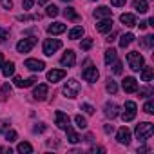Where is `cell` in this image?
Wrapping results in <instances>:
<instances>
[{"mask_svg":"<svg viewBox=\"0 0 154 154\" xmlns=\"http://www.w3.org/2000/svg\"><path fill=\"white\" fill-rule=\"evenodd\" d=\"M105 40H107V42H114V40H116V35H114V33H111V35H109Z\"/></svg>","mask_w":154,"mask_h":154,"instance_id":"49","label":"cell"},{"mask_svg":"<svg viewBox=\"0 0 154 154\" xmlns=\"http://www.w3.org/2000/svg\"><path fill=\"white\" fill-rule=\"evenodd\" d=\"M141 45H143V47H147V49H150V47L154 45V36H152V35H147V36H143V40H141Z\"/></svg>","mask_w":154,"mask_h":154,"instance_id":"31","label":"cell"},{"mask_svg":"<svg viewBox=\"0 0 154 154\" xmlns=\"http://www.w3.org/2000/svg\"><path fill=\"white\" fill-rule=\"evenodd\" d=\"M122 87L125 93H136L138 91V82L136 78H132V76H125L123 82H122Z\"/></svg>","mask_w":154,"mask_h":154,"instance_id":"12","label":"cell"},{"mask_svg":"<svg viewBox=\"0 0 154 154\" xmlns=\"http://www.w3.org/2000/svg\"><path fill=\"white\" fill-rule=\"evenodd\" d=\"M63 2H71V0H63Z\"/></svg>","mask_w":154,"mask_h":154,"instance_id":"55","label":"cell"},{"mask_svg":"<svg viewBox=\"0 0 154 154\" xmlns=\"http://www.w3.org/2000/svg\"><path fill=\"white\" fill-rule=\"evenodd\" d=\"M143 111H145L147 114H154V102H152V100H149V102L143 105Z\"/></svg>","mask_w":154,"mask_h":154,"instance_id":"35","label":"cell"},{"mask_svg":"<svg viewBox=\"0 0 154 154\" xmlns=\"http://www.w3.org/2000/svg\"><path fill=\"white\" fill-rule=\"evenodd\" d=\"M111 65H112V72H114V74H122V62L116 60V62H112Z\"/></svg>","mask_w":154,"mask_h":154,"instance_id":"36","label":"cell"},{"mask_svg":"<svg viewBox=\"0 0 154 154\" xmlns=\"http://www.w3.org/2000/svg\"><path fill=\"white\" fill-rule=\"evenodd\" d=\"M60 47H62V42L58 38H47L44 42V54L45 56H53Z\"/></svg>","mask_w":154,"mask_h":154,"instance_id":"5","label":"cell"},{"mask_svg":"<svg viewBox=\"0 0 154 154\" xmlns=\"http://www.w3.org/2000/svg\"><path fill=\"white\" fill-rule=\"evenodd\" d=\"M125 2H127V0H111V4H112L114 8H123Z\"/></svg>","mask_w":154,"mask_h":154,"instance_id":"42","label":"cell"},{"mask_svg":"<svg viewBox=\"0 0 154 154\" xmlns=\"http://www.w3.org/2000/svg\"><path fill=\"white\" fill-rule=\"evenodd\" d=\"M36 44V38L35 36H29V38H22L18 44H17V51L18 53H29Z\"/></svg>","mask_w":154,"mask_h":154,"instance_id":"7","label":"cell"},{"mask_svg":"<svg viewBox=\"0 0 154 154\" xmlns=\"http://www.w3.org/2000/svg\"><path fill=\"white\" fill-rule=\"evenodd\" d=\"M96 29H98V33H109L111 29H112V18L109 17V18H102L98 24H96Z\"/></svg>","mask_w":154,"mask_h":154,"instance_id":"16","label":"cell"},{"mask_svg":"<svg viewBox=\"0 0 154 154\" xmlns=\"http://www.w3.org/2000/svg\"><path fill=\"white\" fill-rule=\"evenodd\" d=\"M60 63H62L63 67H72V65L76 63V54H74V51L67 49V51L62 54V58H60Z\"/></svg>","mask_w":154,"mask_h":154,"instance_id":"10","label":"cell"},{"mask_svg":"<svg viewBox=\"0 0 154 154\" xmlns=\"http://www.w3.org/2000/svg\"><path fill=\"white\" fill-rule=\"evenodd\" d=\"M116 140H118L120 145H129V143H131V131H129L127 127L118 129V132H116Z\"/></svg>","mask_w":154,"mask_h":154,"instance_id":"14","label":"cell"},{"mask_svg":"<svg viewBox=\"0 0 154 154\" xmlns=\"http://www.w3.org/2000/svg\"><path fill=\"white\" fill-rule=\"evenodd\" d=\"M63 15H65L67 20H80V15L74 11V8H67V9H63Z\"/></svg>","mask_w":154,"mask_h":154,"instance_id":"27","label":"cell"},{"mask_svg":"<svg viewBox=\"0 0 154 154\" xmlns=\"http://www.w3.org/2000/svg\"><path fill=\"white\" fill-rule=\"evenodd\" d=\"M103 131H105L107 134H111V132H112L114 129H112V125H105V127H103Z\"/></svg>","mask_w":154,"mask_h":154,"instance_id":"51","label":"cell"},{"mask_svg":"<svg viewBox=\"0 0 154 154\" xmlns=\"http://www.w3.org/2000/svg\"><path fill=\"white\" fill-rule=\"evenodd\" d=\"M152 134H154V125L149 123V122H143V123H140V125L136 127V138H138L141 143H145Z\"/></svg>","mask_w":154,"mask_h":154,"instance_id":"1","label":"cell"},{"mask_svg":"<svg viewBox=\"0 0 154 154\" xmlns=\"http://www.w3.org/2000/svg\"><path fill=\"white\" fill-rule=\"evenodd\" d=\"M35 82H36V78H35V76H31V78L24 80V87H31V85H35Z\"/></svg>","mask_w":154,"mask_h":154,"instance_id":"43","label":"cell"},{"mask_svg":"<svg viewBox=\"0 0 154 154\" xmlns=\"http://www.w3.org/2000/svg\"><path fill=\"white\" fill-rule=\"evenodd\" d=\"M80 47H82V51H89L93 47V38H84L82 44H80Z\"/></svg>","mask_w":154,"mask_h":154,"instance_id":"33","label":"cell"},{"mask_svg":"<svg viewBox=\"0 0 154 154\" xmlns=\"http://www.w3.org/2000/svg\"><path fill=\"white\" fill-rule=\"evenodd\" d=\"M20 22H27V20H38V15H35V17H27V15H20V17H17Z\"/></svg>","mask_w":154,"mask_h":154,"instance_id":"40","label":"cell"},{"mask_svg":"<svg viewBox=\"0 0 154 154\" xmlns=\"http://www.w3.org/2000/svg\"><path fill=\"white\" fill-rule=\"evenodd\" d=\"M0 2H2L4 9H11L13 8V0H0Z\"/></svg>","mask_w":154,"mask_h":154,"instance_id":"44","label":"cell"},{"mask_svg":"<svg viewBox=\"0 0 154 154\" xmlns=\"http://www.w3.org/2000/svg\"><path fill=\"white\" fill-rule=\"evenodd\" d=\"M74 123H76V127H78V129H85V127H87L85 118L80 116V114H76V116H74Z\"/></svg>","mask_w":154,"mask_h":154,"instance_id":"30","label":"cell"},{"mask_svg":"<svg viewBox=\"0 0 154 154\" xmlns=\"http://www.w3.org/2000/svg\"><path fill=\"white\" fill-rule=\"evenodd\" d=\"M138 26H140V29H145V27H147V22H140Z\"/></svg>","mask_w":154,"mask_h":154,"instance_id":"52","label":"cell"},{"mask_svg":"<svg viewBox=\"0 0 154 154\" xmlns=\"http://www.w3.org/2000/svg\"><path fill=\"white\" fill-rule=\"evenodd\" d=\"M2 74L6 76V78L13 76V74H15V63H13V62H4V63H2Z\"/></svg>","mask_w":154,"mask_h":154,"instance_id":"21","label":"cell"},{"mask_svg":"<svg viewBox=\"0 0 154 154\" xmlns=\"http://www.w3.org/2000/svg\"><path fill=\"white\" fill-rule=\"evenodd\" d=\"M2 63H4V58H2V53H0V67H2Z\"/></svg>","mask_w":154,"mask_h":154,"instance_id":"54","label":"cell"},{"mask_svg":"<svg viewBox=\"0 0 154 154\" xmlns=\"http://www.w3.org/2000/svg\"><path fill=\"white\" fill-rule=\"evenodd\" d=\"M67 98H76L78 96V93H80V84L76 82L74 78H71V80H67L65 82V85H63V91H62Z\"/></svg>","mask_w":154,"mask_h":154,"instance_id":"3","label":"cell"},{"mask_svg":"<svg viewBox=\"0 0 154 154\" xmlns=\"http://www.w3.org/2000/svg\"><path fill=\"white\" fill-rule=\"evenodd\" d=\"M120 22L127 27H132V26H136V17L132 13H123V15H120Z\"/></svg>","mask_w":154,"mask_h":154,"instance_id":"17","label":"cell"},{"mask_svg":"<svg viewBox=\"0 0 154 154\" xmlns=\"http://www.w3.org/2000/svg\"><path fill=\"white\" fill-rule=\"evenodd\" d=\"M8 129H11V123L8 120H2V122H0V132H6Z\"/></svg>","mask_w":154,"mask_h":154,"instance_id":"39","label":"cell"},{"mask_svg":"<svg viewBox=\"0 0 154 154\" xmlns=\"http://www.w3.org/2000/svg\"><path fill=\"white\" fill-rule=\"evenodd\" d=\"M112 15V9H109L107 6H100L96 11H94V17L96 18H109Z\"/></svg>","mask_w":154,"mask_h":154,"instance_id":"20","label":"cell"},{"mask_svg":"<svg viewBox=\"0 0 154 154\" xmlns=\"http://www.w3.org/2000/svg\"><path fill=\"white\" fill-rule=\"evenodd\" d=\"M91 152H93V154H96V152H105V149H102V147H93Z\"/></svg>","mask_w":154,"mask_h":154,"instance_id":"48","label":"cell"},{"mask_svg":"<svg viewBox=\"0 0 154 154\" xmlns=\"http://www.w3.org/2000/svg\"><path fill=\"white\" fill-rule=\"evenodd\" d=\"M136 111H138L136 103L129 100V102H125V105H123V112H120V116H122L123 122H132V120L136 118Z\"/></svg>","mask_w":154,"mask_h":154,"instance_id":"4","label":"cell"},{"mask_svg":"<svg viewBox=\"0 0 154 154\" xmlns=\"http://www.w3.org/2000/svg\"><path fill=\"white\" fill-rule=\"evenodd\" d=\"M2 93H11V85H9V84H6V85L2 87Z\"/></svg>","mask_w":154,"mask_h":154,"instance_id":"50","label":"cell"},{"mask_svg":"<svg viewBox=\"0 0 154 154\" xmlns=\"http://www.w3.org/2000/svg\"><path fill=\"white\" fill-rule=\"evenodd\" d=\"M127 63H129V67L132 69V71H140L141 67H143V63H145V60H143V54L140 53V51H131L129 54H127Z\"/></svg>","mask_w":154,"mask_h":154,"instance_id":"2","label":"cell"},{"mask_svg":"<svg viewBox=\"0 0 154 154\" xmlns=\"http://www.w3.org/2000/svg\"><path fill=\"white\" fill-rule=\"evenodd\" d=\"M54 123H56L58 129H63V131H65V129L71 125V120H69V116H67L65 112L56 111V112H54Z\"/></svg>","mask_w":154,"mask_h":154,"instance_id":"8","label":"cell"},{"mask_svg":"<svg viewBox=\"0 0 154 154\" xmlns=\"http://www.w3.org/2000/svg\"><path fill=\"white\" fill-rule=\"evenodd\" d=\"M26 67H27L29 71H33V72H40V71H44L45 63H44L42 60H36V58H27V60H26Z\"/></svg>","mask_w":154,"mask_h":154,"instance_id":"13","label":"cell"},{"mask_svg":"<svg viewBox=\"0 0 154 154\" xmlns=\"http://www.w3.org/2000/svg\"><path fill=\"white\" fill-rule=\"evenodd\" d=\"M47 94H49V87H47L45 84H38V85L35 87V91H33V98L38 100V102H44V100L47 98Z\"/></svg>","mask_w":154,"mask_h":154,"instance_id":"9","label":"cell"},{"mask_svg":"<svg viewBox=\"0 0 154 154\" xmlns=\"http://www.w3.org/2000/svg\"><path fill=\"white\" fill-rule=\"evenodd\" d=\"M105 89H107V93H111V94H116V91H118V85H116V82L114 80H107V84H105Z\"/></svg>","mask_w":154,"mask_h":154,"instance_id":"29","label":"cell"},{"mask_svg":"<svg viewBox=\"0 0 154 154\" xmlns=\"http://www.w3.org/2000/svg\"><path fill=\"white\" fill-rule=\"evenodd\" d=\"M112 62H116V49H112V47H111V49H107V51H105V63H107V65H111Z\"/></svg>","mask_w":154,"mask_h":154,"instance_id":"28","label":"cell"},{"mask_svg":"<svg viewBox=\"0 0 154 154\" xmlns=\"http://www.w3.org/2000/svg\"><path fill=\"white\" fill-rule=\"evenodd\" d=\"M140 76H141V80H143V82H150V80H152V76H154L152 67H141V69H140Z\"/></svg>","mask_w":154,"mask_h":154,"instance_id":"22","label":"cell"},{"mask_svg":"<svg viewBox=\"0 0 154 154\" xmlns=\"http://www.w3.org/2000/svg\"><path fill=\"white\" fill-rule=\"evenodd\" d=\"M33 4H35V0H24V2H22L24 9H31V8H33Z\"/></svg>","mask_w":154,"mask_h":154,"instance_id":"45","label":"cell"},{"mask_svg":"<svg viewBox=\"0 0 154 154\" xmlns=\"http://www.w3.org/2000/svg\"><path fill=\"white\" fill-rule=\"evenodd\" d=\"M65 131H67V141H69V143H78V141H82V138H80L78 134H76V132L71 129V125H69Z\"/></svg>","mask_w":154,"mask_h":154,"instance_id":"25","label":"cell"},{"mask_svg":"<svg viewBox=\"0 0 154 154\" xmlns=\"http://www.w3.org/2000/svg\"><path fill=\"white\" fill-rule=\"evenodd\" d=\"M63 78H65V69H51L47 72V82H51V84H56Z\"/></svg>","mask_w":154,"mask_h":154,"instance_id":"11","label":"cell"},{"mask_svg":"<svg viewBox=\"0 0 154 154\" xmlns=\"http://www.w3.org/2000/svg\"><path fill=\"white\" fill-rule=\"evenodd\" d=\"M103 111H105V116H107V118H111V120H112V118H116V116L120 114V107H118L114 102H107V103L103 105Z\"/></svg>","mask_w":154,"mask_h":154,"instance_id":"15","label":"cell"},{"mask_svg":"<svg viewBox=\"0 0 154 154\" xmlns=\"http://www.w3.org/2000/svg\"><path fill=\"white\" fill-rule=\"evenodd\" d=\"M58 13H60V11H58V8H56L54 4H49L47 9H45V15H47V17H56Z\"/></svg>","mask_w":154,"mask_h":154,"instance_id":"32","label":"cell"},{"mask_svg":"<svg viewBox=\"0 0 154 154\" xmlns=\"http://www.w3.org/2000/svg\"><path fill=\"white\" fill-rule=\"evenodd\" d=\"M82 111H85L87 114H93V112H94V107L89 105V103H82Z\"/></svg>","mask_w":154,"mask_h":154,"instance_id":"41","label":"cell"},{"mask_svg":"<svg viewBox=\"0 0 154 154\" xmlns=\"http://www.w3.org/2000/svg\"><path fill=\"white\" fill-rule=\"evenodd\" d=\"M4 134H6V140H8V141H15V140L18 138L17 131H13V129H8V131H6Z\"/></svg>","mask_w":154,"mask_h":154,"instance_id":"34","label":"cell"},{"mask_svg":"<svg viewBox=\"0 0 154 154\" xmlns=\"http://www.w3.org/2000/svg\"><path fill=\"white\" fill-rule=\"evenodd\" d=\"M45 131V125L44 123H36V127L33 129V132H44Z\"/></svg>","mask_w":154,"mask_h":154,"instance_id":"46","label":"cell"},{"mask_svg":"<svg viewBox=\"0 0 154 154\" xmlns=\"http://www.w3.org/2000/svg\"><path fill=\"white\" fill-rule=\"evenodd\" d=\"M132 42H134V35L132 33H127V35H122L120 36V47H123V49L129 47Z\"/></svg>","mask_w":154,"mask_h":154,"instance_id":"23","label":"cell"},{"mask_svg":"<svg viewBox=\"0 0 154 154\" xmlns=\"http://www.w3.org/2000/svg\"><path fill=\"white\" fill-rule=\"evenodd\" d=\"M152 87H145V89H140V96H143V98H149V96H152Z\"/></svg>","mask_w":154,"mask_h":154,"instance_id":"37","label":"cell"},{"mask_svg":"<svg viewBox=\"0 0 154 154\" xmlns=\"http://www.w3.org/2000/svg\"><path fill=\"white\" fill-rule=\"evenodd\" d=\"M98 76H100V72H98V69H96L94 65H89V67H85V69L82 71V78H84L85 82H89V84H94V82L98 80Z\"/></svg>","mask_w":154,"mask_h":154,"instance_id":"6","label":"cell"},{"mask_svg":"<svg viewBox=\"0 0 154 154\" xmlns=\"http://www.w3.org/2000/svg\"><path fill=\"white\" fill-rule=\"evenodd\" d=\"M17 150H18L20 154H33V147H31V143H27V141H22V143H18Z\"/></svg>","mask_w":154,"mask_h":154,"instance_id":"26","label":"cell"},{"mask_svg":"<svg viewBox=\"0 0 154 154\" xmlns=\"http://www.w3.org/2000/svg\"><path fill=\"white\" fill-rule=\"evenodd\" d=\"M132 8L136 9V13H147L149 11V4H147V0H134L132 2Z\"/></svg>","mask_w":154,"mask_h":154,"instance_id":"19","label":"cell"},{"mask_svg":"<svg viewBox=\"0 0 154 154\" xmlns=\"http://www.w3.org/2000/svg\"><path fill=\"white\" fill-rule=\"evenodd\" d=\"M8 38H9V31H8V29H2V27H0V44H4Z\"/></svg>","mask_w":154,"mask_h":154,"instance_id":"38","label":"cell"},{"mask_svg":"<svg viewBox=\"0 0 154 154\" xmlns=\"http://www.w3.org/2000/svg\"><path fill=\"white\" fill-rule=\"evenodd\" d=\"M38 4H40V6H44V4H47V0H38Z\"/></svg>","mask_w":154,"mask_h":154,"instance_id":"53","label":"cell"},{"mask_svg":"<svg viewBox=\"0 0 154 154\" xmlns=\"http://www.w3.org/2000/svg\"><path fill=\"white\" fill-rule=\"evenodd\" d=\"M84 36V27L82 26H76V27H72L71 31H69V38L71 40H78V38H82Z\"/></svg>","mask_w":154,"mask_h":154,"instance_id":"24","label":"cell"},{"mask_svg":"<svg viewBox=\"0 0 154 154\" xmlns=\"http://www.w3.org/2000/svg\"><path fill=\"white\" fill-rule=\"evenodd\" d=\"M15 85H17V87H24V80L18 78V76H15Z\"/></svg>","mask_w":154,"mask_h":154,"instance_id":"47","label":"cell"},{"mask_svg":"<svg viewBox=\"0 0 154 154\" xmlns=\"http://www.w3.org/2000/svg\"><path fill=\"white\" fill-rule=\"evenodd\" d=\"M65 31V24H62V22H54V24H51L49 27H47V33L49 35H62Z\"/></svg>","mask_w":154,"mask_h":154,"instance_id":"18","label":"cell"}]
</instances>
